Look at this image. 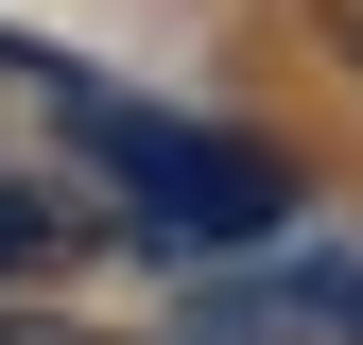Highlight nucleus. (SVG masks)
<instances>
[{
  "mask_svg": "<svg viewBox=\"0 0 363 345\" xmlns=\"http://www.w3.org/2000/svg\"><path fill=\"white\" fill-rule=\"evenodd\" d=\"M86 139H104V172L156 207V225H191V242H242V225H277V172L259 156H208V139H156L139 104H86Z\"/></svg>",
  "mask_w": 363,
  "mask_h": 345,
  "instance_id": "nucleus-1",
  "label": "nucleus"
},
{
  "mask_svg": "<svg viewBox=\"0 0 363 345\" xmlns=\"http://www.w3.org/2000/svg\"><path fill=\"white\" fill-rule=\"evenodd\" d=\"M69 225H52V207H18V190H0V276H35V259H52Z\"/></svg>",
  "mask_w": 363,
  "mask_h": 345,
  "instance_id": "nucleus-2",
  "label": "nucleus"
},
{
  "mask_svg": "<svg viewBox=\"0 0 363 345\" xmlns=\"http://www.w3.org/2000/svg\"><path fill=\"white\" fill-rule=\"evenodd\" d=\"M329 35H346V52H363V0H329Z\"/></svg>",
  "mask_w": 363,
  "mask_h": 345,
  "instance_id": "nucleus-3",
  "label": "nucleus"
},
{
  "mask_svg": "<svg viewBox=\"0 0 363 345\" xmlns=\"http://www.w3.org/2000/svg\"><path fill=\"white\" fill-rule=\"evenodd\" d=\"M0 345H52V328H0Z\"/></svg>",
  "mask_w": 363,
  "mask_h": 345,
  "instance_id": "nucleus-4",
  "label": "nucleus"
}]
</instances>
